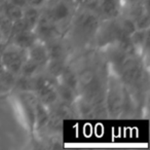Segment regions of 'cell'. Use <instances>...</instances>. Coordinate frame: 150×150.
Segmentation results:
<instances>
[{"mask_svg":"<svg viewBox=\"0 0 150 150\" xmlns=\"http://www.w3.org/2000/svg\"><path fill=\"white\" fill-rule=\"evenodd\" d=\"M40 68H42V67L39 66L37 63L33 62L32 60L27 58V60L25 61V63H24L23 66H22L21 72H20L19 75L26 76V77H33V76L37 75Z\"/></svg>","mask_w":150,"mask_h":150,"instance_id":"cell-13","label":"cell"},{"mask_svg":"<svg viewBox=\"0 0 150 150\" xmlns=\"http://www.w3.org/2000/svg\"><path fill=\"white\" fill-rule=\"evenodd\" d=\"M17 75L8 72L4 69L0 73V92L5 93L15 86Z\"/></svg>","mask_w":150,"mask_h":150,"instance_id":"cell-12","label":"cell"},{"mask_svg":"<svg viewBox=\"0 0 150 150\" xmlns=\"http://www.w3.org/2000/svg\"><path fill=\"white\" fill-rule=\"evenodd\" d=\"M75 13V0H46L41 8V15L61 30L62 27L70 25Z\"/></svg>","mask_w":150,"mask_h":150,"instance_id":"cell-1","label":"cell"},{"mask_svg":"<svg viewBox=\"0 0 150 150\" xmlns=\"http://www.w3.org/2000/svg\"><path fill=\"white\" fill-rule=\"evenodd\" d=\"M27 50L13 44H8L0 54V60L3 68L15 75H19L25 61L27 60Z\"/></svg>","mask_w":150,"mask_h":150,"instance_id":"cell-3","label":"cell"},{"mask_svg":"<svg viewBox=\"0 0 150 150\" xmlns=\"http://www.w3.org/2000/svg\"><path fill=\"white\" fill-rule=\"evenodd\" d=\"M144 2V0H125V3L127 5H134V4H139V3Z\"/></svg>","mask_w":150,"mask_h":150,"instance_id":"cell-19","label":"cell"},{"mask_svg":"<svg viewBox=\"0 0 150 150\" xmlns=\"http://www.w3.org/2000/svg\"><path fill=\"white\" fill-rule=\"evenodd\" d=\"M57 93H58L59 100H62L65 103H72L75 99V93L74 90L64 86L62 83H58V86L56 88Z\"/></svg>","mask_w":150,"mask_h":150,"instance_id":"cell-14","label":"cell"},{"mask_svg":"<svg viewBox=\"0 0 150 150\" xmlns=\"http://www.w3.org/2000/svg\"><path fill=\"white\" fill-rule=\"evenodd\" d=\"M100 18L91 9H86L82 13L73 17L71 23H73V30L75 35L82 40L90 39L97 33L100 28Z\"/></svg>","mask_w":150,"mask_h":150,"instance_id":"cell-2","label":"cell"},{"mask_svg":"<svg viewBox=\"0 0 150 150\" xmlns=\"http://www.w3.org/2000/svg\"><path fill=\"white\" fill-rule=\"evenodd\" d=\"M59 77L62 78V82H61V83L64 84V86H68V88H72V90H74V91H75V88H77V83H78L77 78H76V76H75V74L72 71L67 70V69L65 68L64 71L61 73V75Z\"/></svg>","mask_w":150,"mask_h":150,"instance_id":"cell-15","label":"cell"},{"mask_svg":"<svg viewBox=\"0 0 150 150\" xmlns=\"http://www.w3.org/2000/svg\"><path fill=\"white\" fill-rule=\"evenodd\" d=\"M119 6V0H99L96 9L99 11V13L102 17L112 20L118 16L120 11Z\"/></svg>","mask_w":150,"mask_h":150,"instance_id":"cell-7","label":"cell"},{"mask_svg":"<svg viewBox=\"0 0 150 150\" xmlns=\"http://www.w3.org/2000/svg\"><path fill=\"white\" fill-rule=\"evenodd\" d=\"M8 41H11V44L18 46V47L28 50L34 43H36L38 41V39L36 37L34 30L27 29L17 32L13 35H11Z\"/></svg>","mask_w":150,"mask_h":150,"instance_id":"cell-5","label":"cell"},{"mask_svg":"<svg viewBox=\"0 0 150 150\" xmlns=\"http://www.w3.org/2000/svg\"><path fill=\"white\" fill-rule=\"evenodd\" d=\"M50 60H62L65 54V47L62 42L58 39H54L44 43Z\"/></svg>","mask_w":150,"mask_h":150,"instance_id":"cell-10","label":"cell"},{"mask_svg":"<svg viewBox=\"0 0 150 150\" xmlns=\"http://www.w3.org/2000/svg\"><path fill=\"white\" fill-rule=\"evenodd\" d=\"M4 1H5V0H0V5L2 4V3H3V2H4Z\"/></svg>","mask_w":150,"mask_h":150,"instance_id":"cell-20","label":"cell"},{"mask_svg":"<svg viewBox=\"0 0 150 150\" xmlns=\"http://www.w3.org/2000/svg\"><path fill=\"white\" fill-rule=\"evenodd\" d=\"M142 71L140 66L135 63H129L127 67L123 69V76L125 79L129 83H136L141 79Z\"/></svg>","mask_w":150,"mask_h":150,"instance_id":"cell-11","label":"cell"},{"mask_svg":"<svg viewBox=\"0 0 150 150\" xmlns=\"http://www.w3.org/2000/svg\"><path fill=\"white\" fill-rule=\"evenodd\" d=\"M23 9L22 7L9 2L8 0H5L2 4L0 5V13L8 18L13 22L19 21L23 17Z\"/></svg>","mask_w":150,"mask_h":150,"instance_id":"cell-8","label":"cell"},{"mask_svg":"<svg viewBox=\"0 0 150 150\" xmlns=\"http://www.w3.org/2000/svg\"><path fill=\"white\" fill-rule=\"evenodd\" d=\"M8 1L13 3V4L18 5V6L22 7V8L27 6V0H8Z\"/></svg>","mask_w":150,"mask_h":150,"instance_id":"cell-18","label":"cell"},{"mask_svg":"<svg viewBox=\"0 0 150 150\" xmlns=\"http://www.w3.org/2000/svg\"><path fill=\"white\" fill-rule=\"evenodd\" d=\"M46 0H27V5L33 7H38V8H42L44 4H45Z\"/></svg>","mask_w":150,"mask_h":150,"instance_id":"cell-17","label":"cell"},{"mask_svg":"<svg viewBox=\"0 0 150 150\" xmlns=\"http://www.w3.org/2000/svg\"><path fill=\"white\" fill-rule=\"evenodd\" d=\"M40 16H41V8L27 5V6L24 7V9H23V17H22V20H23L24 23H25L30 29H34V27H35L36 24H37L38 20H39Z\"/></svg>","mask_w":150,"mask_h":150,"instance_id":"cell-9","label":"cell"},{"mask_svg":"<svg viewBox=\"0 0 150 150\" xmlns=\"http://www.w3.org/2000/svg\"><path fill=\"white\" fill-rule=\"evenodd\" d=\"M27 54L28 59L37 63L41 67H45V65L50 61V58H48L47 52H46L45 45H44L43 42L37 41L36 43H34L27 50Z\"/></svg>","mask_w":150,"mask_h":150,"instance_id":"cell-6","label":"cell"},{"mask_svg":"<svg viewBox=\"0 0 150 150\" xmlns=\"http://www.w3.org/2000/svg\"><path fill=\"white\" fill-rule=\"evenodd\" d=\"M135 24L137 30H148L150 25V19H149V15H148V11H145L140 17H138L135 20Z\"/></svg>","mask_w":150,"mask_h":150,"instance_id":"cell-16","label":"cell"},{"mask_svg":"<svg viewBox=\"0 0 150 150\" xmlns=\"http://www.w3.org/2000/svg\"><path fill=\"white\" fill-rule=\"evenodd\" d=\"M33 30L35 32L38 41L43 42V43L52 41L54 39H58L61 34L60 28L50 21H48L42 15L40 16L39 20H38L37 24Z\"/></svg>","mask_w":150,"mask_h":150,"instance_id":"cell-4","label":"cell"}]
</instances>
